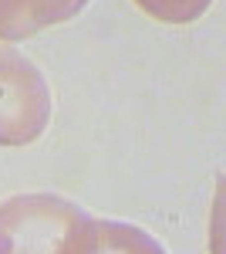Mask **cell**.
<instances>
[{
  "label": "cell",
  "instance_id": "1",
  "mask_svg": "<svg viewBox=\"0 0 226 254\" xmlns=\"http://www.w3.org/2000/svg\"><path fill=\"white\" fill-rule=\"evenodd\" d=\"M105 220L47 193L14 196L0 207V251H101Z\"/></svg>",
  "mask_w": 226,
  "mask_h": 254
},
{
  "label": "cell",
  "instance_id": "2",
  "mask_svg": "<svg viewBox=\"0 0 226 254\" xmlns=\"http://www.w3.org/2000/svg\"><path fill=\"white\" fill-rule=\"evenodd\" d=\"M51 122V92L38 64L0 48V146H27Z\"/></svg>",
  "mask_w": 226,
  "mask_h": 254
},
{
  "label": "cell",
  "instance_id": "3",
  "mask_svg": "<svg viewBox=\"0 0 226 254\" xmlns=\"http://www.w3.org/2000/svg\"><path fill=\"white\" fill-rule=\"evenodd\" d=\"M88 0H0V38L20 41L85 10Z\"/></svg>",
  "mask_w": 226,
  "mask_h": 254
},
{
  "label": "cell",
  "instance_id": "4",
  "mask_svg": "<svg viewBox=\"0 0 226 254\" xmlns=\"http://www.w3.org/2000/svg\"><path fill=\"white\" fill-rule=\"evenodd\" d=\"M145 14H152L155 20L166 24H189L206 10L213 0H135Z\"/></svg>",
  "mask_w": 226,
  "mask_h": 254
}]
</instances>
